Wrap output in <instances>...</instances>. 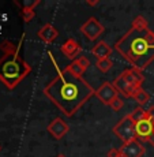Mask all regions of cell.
I'll list each match as a JSON object with an SVG mask.
<instances>
[{
  "mask_svg": "<svg viewBox=\"0 0 154 157\" xmlns=\"http://www.w3.org/2000/svg\"><path fill=\"white\" fill-rule=\"evenodd\" d=\"M0 150H2V146H0Z\"/></svg>",
  "mask_w": 154,
  "mask_h": 157,
  "instance_id": "obj_26",
  "label": "cell"
},
{
  "mask_svg": "<svg viewBox=\"0 0 154 157\" xmlns=\"http://www.w3.org/2000/svg\"><path fill=\"white\" fill-rule=\"evenodd\" d=\"M96 67L98 68L101 72H108L111 68L113 67V62L109 59H101V60H97L96 62Z\"/></svg>",
  "mask_w": 154,
  "mask_h": 157,
  "instance_id": "obj_18",
  "label": "cell"
},
{
  "mask_svg": "<svg viewBox=\"0 0 154 157\" xmlns=\"http://www.w3.org/2000/svg\"><path fill=\"white\" fill-rule=\"evenodd\" d=\"M47 131L52 135L55 140H62L68 131H70V126L66 123V120H63L62 117H55L52 122L48 124Z\"/></svg>",
  "mask_w": 154,
  "mask_h": 157,
  "instance_id": "obj_7",
  "label": "cell"
},
{
  "mask_svg": "<svg viewBox=\"0 0 154 157\" xmlns=\"http://www.w3.org/2000/svg\"><path fill=\"white\" fill-rule=\"evenodd\" d=\"M37 36L45 44H52L53 41L59 37V30H57L52 23H45V25L38 30Z\"/></svg>",
  "mask_w": 154,
  "mask_h": 157,
  "instance_id": "obj_14",
  "label": "cell"
},
{
  "mask_svg": "<svg viewBox=\"0 0 154 157\" xmlns=\"http://www.w3.org/2000/svg\"><path fill=\"white\" fill-rule=\"evenodd\" d=\"M131 117H132V120H134L135 123H138V122H141V120L146 119V117H147V115H146V109H143L142 107L135 108V109L131 112Z\"/></svg>",
  "mask_w": 154,
  "mask_h": 157,
  "instance_id": "obj_19",
  "label": "cell"
},
{
  "mask_svg": "<svg viewBox=\"0 0 154 157\" xmlns=\"http://www.w3.org/2000/svg\"><path fill=\"white\" fill-rule=\"evenodd\" d=\"M120 152L124 157H142L146 153V147L141 141L135 140L132 142L123 144L120 146Z\"/></svg>",
  "mask_w": 154,
  "mask_h": 157,
  "instance_id": "obj_10",
  "label": "cell"
},
{
  "mask_svg": "<svg viewBox=\"0 0 154 157\" xmlns=\"http://www.w3.org/2000/svg\"><path fill=\"white\" fill-rule=\"evenodd\" d=\"M123 75L126 77V79L130 83H131L134 87H139L142 86V83H143L145 81V77H143V72H142L141 70H138V68H126L124 71L122 72Z\"/></svg>",
  "mask_w": 154,
  "mask_h": 157,
  "instance_id": "obj_15",
  "label": "cell"
},
{
  "mask_svg": "<svg viewBox=\"0 0 154 157\" xmlns=\"http://www.w3.org/2000/svg\"><path fill=\"white\" fill-rule=\"evenodd\" d=\"M132 98H135V101H137L139 105H145V104L149 102L150 94L142 86H139V87H137V89L134 90V93H132Z\"/></svg>",
  "mask_w": 154,
  "mask_h": 157,
  "instance_id": "obj_17",
  "label": "cell"
},
{
  "mask_svg": "<svg viewBox=\"0 0 154 157\" xmlns=\"http://www.w3.org/2000/svg\"><path fill=\"white\" fill-rule=\"evenodd\" d=\"M100 3V0H86V4L90 6V7H94Z\"/></svg>",
  "mask_w": 154,
  "mask_h": 157,
  "instance_id": "obj_23",
  "label": "cell"
},
{
  "mask_svg": "<svg viewBox=\"0 0 154 157\" xmlns=\"http://www.w3.org/2000/svg\"><path fill=\"white\" fill-rule=\"evenodd\" d=\"M60 51H62V53L67 57V59L75 60L79 57L81 53H82V45L78 43L75 38L70 37L64 44H62Z\"/></svg>",
  "mask_w": 154,
  "mask_h": 157,
  "instance_id": "obj_11",
  "label": "cell"
},
{
  "mask_svg": "<svg viewBox=\"0 0 154 157\" xmlns=\"http://www.w3.org/2000/svg\"><path fill=\"white\" fill-rule=\"evenodd\" d=\"M117 96H119V92H117L116 87L113 86V83L108 82V81L104 82L96 90V97L105 105H111V102H112Z\"/></svg>",
  "mask_w": 154,
  "mask_h": 157,
  "instance_id": "obj_6",
  "label": "cell"
},
{
  "mask_svg": "<svg viewBox=\"0 0 154 157\" xmlns=\"http://www.w3.org/2000/svg\"><path fill=\"white\" fill-rule=\"evenodd\" d=\"M15 4L21 7L23 22L29 23L36 17V7L41 4V0H23V2H15Z\"/></svg>",
  "mask_w": 154,
  "mask_h": 157,
  "instance_id": "obj_8",
  "label": "cell"
},
{
  "mask_svg": "<svg viewBox=\"0 0 154 157\" xmlns=\"http://www.w3.org/2000/svg\"><path fill=\"white\" fill-rule=\"evenodd\" d=\"M135 132H137L138 141H141V142H147L150 135L154 132V123L146 117V119L135 123Z\"/></svg>",
  "mask_w": 154,
  "mask_h": 157,
  "instance_id": "obj_9",
  "label": "cell"
},
{
  "mask_svg": "<svg viewBox=\"0 0 154 157\" xmlns=\"http://www.w3.org/2000/svg\"><path fill=\"white\" fill-rule=\"evenodd\" d=\"M92 55L97 57V60L109 59L111 55H112V48L105 43V41H98V43L92 48Z\"/></svg>",
  "mask_w": 154,
  "mask_h": 157,
  "instance_id": "obj_16",
  "label": "cell"
},
{
  "mask_svg": "<svg viewBox=\"0 0 154 157\" xmlns=\"http://www.w3.org/2000/svg\"><path fill=\"white\" fill-rule=\"evenodd\" d=\"M112 83H113V86L116 87L117 92H119L122 96L127 97V98L132 97V93H134V90L137 89V87H134L131 83L128 82V81L126 79V77L123 74H120L119 77L115 78V81H113Z\"/></svg>",
  "mask_w": 154,
  "mask_h": 157,
  "instance_id": "obj_13",
  "label": "cell"
},
{
  "mask_svg": "<svg viewBox=\"0 0 154 157\" xmlns=\"http://www.w3.org/2000/svg\"><path fill=\"white\" fill-rule=\"evenodd\" d=\"M109 107H111V109L115 111V112H119V111L123 109V107H124V100H123L120 96H117V97L115 98L112 102H111Z\"/></svg>",
  "mask_w": 154,
  "mask_h": 157,
  "instance_id": "obj_20",
  "label": "cell"
},
{
  "mask_svg": "<svg viewBox=\"0 0 154 157\" xmlns=\"http://www.w3.org/2000/svg\"><path fill=\"white\" fill-rule=\"evenodd\" d=\"M81 33L90 41H96L101 34H104L105 28L101 22L94 17H90L86 22L79 28Z\"/></svg>",
  "mask_w": 154,
  "mask_h": 157,
  "instance_id": "obj_5",
  "label": "cell"
},
{
  "mask_svg": "<svg viewBox=\"0 0 154 157\" xmlns=\"http://www.w3.org/2000/svg\"><path fill=\"white\" fill-rule=\"evenodd\" d=\"M113 134L122 141L123 144H128L137 140V132H135V122L132 120L131 113H127L123 116L112 128Z\"/></svg>",
  "mask_w": 154,
  "mask_h": 157,
  "instance_id": "obj_4",
  "label": "cell"
},
{
  "mask_svg": "<svg viewBox=\"0 0 154 157\" xmlns=\"http://www.w3.org/2000/svg\"><path fill=\"white\" fill-rule=\"evenodd\" d=\"M108 157H124L122 155V152H120V149H116V147H112V149H109V152L107 153Z\"/></svg>",
  "mask_w": 154,
  "mask_h": 157,
  "instance_id": "obj_21",
  "label": "cell"
},
{
  "mask_svg": "<svg viewBox=\"0 0 154 157\" xmlns=\"http://www.w3.org/2000/svg\"><path fill=\"white\" fill-rule=\"evenodd\" d=\"M146 115H147V119L154 123V105H152L149 109H146Z\"/></svg>",
  "mask_w": 154,
  "mask_h": 157,
  "instance_id": "obj_22",
  "label": "cell"
},
{
  "mask_svg": "<svg viewBox=\"0 0 154 157\" xmlns=\"http://www.w3.org/2000/svg\"><path fill=\"white\" fill-rule=\"evenodd\" d=\"M48 55L55 67L56 75L45 85L42 92L60 112L71 117L87 100L96 96V89L82 77H74L66 68L62 70L51 51H48Z\"/></svg>",
  "mask_w": 154,
  "mask_h": 157,
  "instance_id": "obj_1",
  "label": "cell"
},
{
  "mask_svg": "<svg viewBox=\"0 0 154 157\" xmlns=\"http://www.w3.org/2000/svg\"><path fill=\"white\" fill-rule=\"evenodd\" d=\"M147 142H149V144H150V145H152V146L154 147V132H153L152 135H150V138H149V141H147Z\"/></svg>",
  "mask_w": 154,
  "mask_h": 157,
  "instance_id": "obj_24",
  "label": "cell"
},
{
  "mask_svg": "<svg viewBox=\"0 0 154 157\" xmlns=\"http://www.w3.org/2000/svg\"><path fill=\"white\" fill-rule=\"evenodd\" d=\"M56 157H66V156H64V155H62V153H59V155H57Z\"/></svg>",
  "mask_w": 154,
  "mask_h": 157,
  "instance_id": "obj_25",
  "label": "cell"
},
{
  "mask_svg": "<svg viewBox=\"0 0 154 157\" xmlns=\"http://www.w3.org/2000/svg\"><path fill=\"white\" fill-rule=\"evenodd\" d=\"M89 66H90V60L86 56H79L78 59L72 60L70 64L66 66L64 68L71 75H74V77H82L85 74V71L89 68Z\"/></svg>",
  "mask_w": 154,
  "mask_h": 157,
  "instance_id": "obj_12",
  "label": "cell"
},
{
  "mask_svg": "<svg viewBox=\"0 0 154 157\" xmlns=\"http://www.w3.org/2000/svg\"><path fill=\"white\" fill-rule=\"evenodd\" d=\"M23 40L25 33H22L18 44L10 40H3L0 43V51L3 52L0 57V82L8 90H14L32 72V66L21 55Z\"/></svg>",
  "mask_w": 154,
  "mask_h": 157,
  "instance_id": "obj_3",
  "label": "cell"
},
{
  "mask_svg": "<svg viewBox=\"0 0 154 157\" xmlns=\"http://www.w3.org/2000/svg\"><path fill=\"white\" fill-rule=\"evenodd\" d=\"M113 48L134 68L146 70L154 62V32L149 29L146 18L135 17L131 29L116 41Z\"/></svg>",
  "mask_w": 154,
  "mask_h": 157,
  "instance_id": "obj_2",
  "label": "cell"
}]
</instances>
